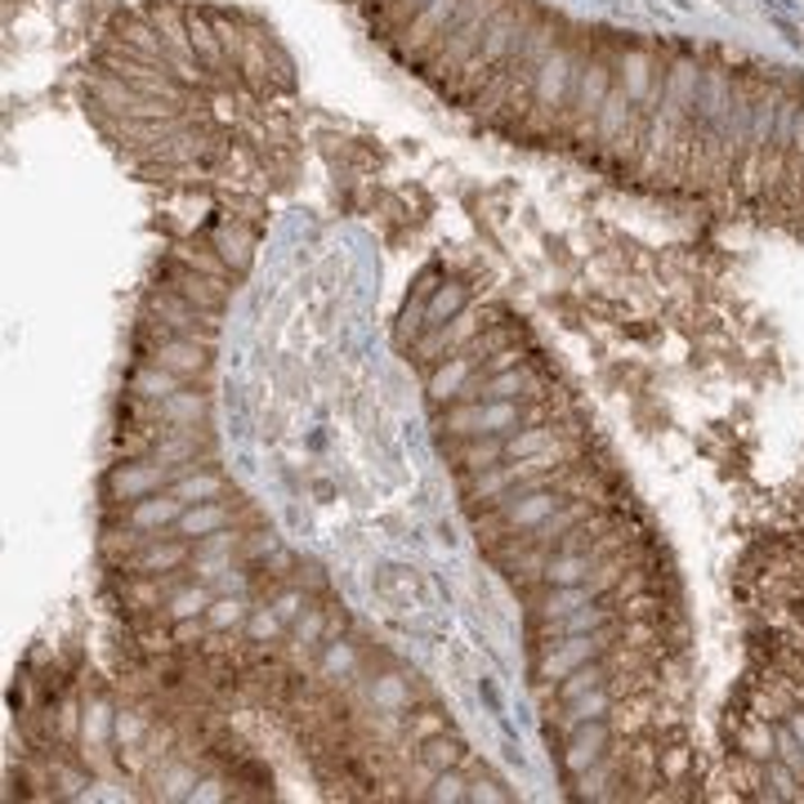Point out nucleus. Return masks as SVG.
Wrapping results in <instances>:
<instances>
[{
    "label": "nucleus",
    "instance_id": "obj_1",
    "mask_svg": "<svg viewBox=\"0 0 804 804\" xmlns=\"http://www.w3.org/2000/svg\"><path fill=\"white\" fill-rule=\"evenodd\" d=\"M604 648V635L591 630V635H563V644H550L536 661V683H558L563 675H572L577 666L595 661Z\"/></svg>",
    "mask_w": 804,
    "mask_h": 804
},
{
    "label": "nucleus",
    "instance_id": "obj_2",
    "mask_svg": "<svg viewBox=\"0 0 804 804\" xmlns=\"http://www.w3.org/2000/svg\"><path fill=\"white\" fill-rule=\"evenodd\" d=\"M572 72H577V59H572L567 50H550V54L536 63V72H532V103L545 112V117L563 112Z\"/></svg>",
    "mask_w": 804,
    "mask_h": 804
},
{
    "label": "nucleus",
    "instance_id": "obj_3",
    "mask_svg": "<svg viewBox=\"0 0 804 804\" xmlns=\"http://www.w3.org/2000/svg\"><path fill=\"white\" fill-rule=\"evenodd\" d=\"M604 746H608V720L604 716L599 720H577V724H572V733H567V746H563V769L572 777L586 773L604 755Z\"/></svg>",
    "mask_w": 804,
    "mask_h": 804
},
{
    "label": "nucleus",
    "instance_id": "obj_4",
    "mask_svg": "<svg viewBox=\"0 0 804 804\" xmlns=\"http://www.w3.org/2000/svg\"><path fill=\"white\" fill-rule=\"evenodd\" d=\"M456 14H461V0H429V6H420L411 14L407 32H403L407 45H411V54L425 50V45H434V41H442V32L456 23Z\"/></svg>",
    "mask_w": 804,
    "mask_h": 804
},
{
    "label": "nucleus",
    "instance_id": "obj_5",
    "mask_svg": "<svg viewBox=\"0 0 804 804\" xmlns=\"http://www.w3.org/2000/svg\"><path fill=\"white\" fill-rule=\"evenodd\" d=\"M206 358H210L206 344L184 340V335L161 340V344H153V349H148V363H157V367H166V372H175V376H197V372H206Z\"/></svg>",
    "mask_w": 804,
    "mask_h": 804
},
{
    "label": "nucleus",
    "instance_id": "obj_6",
    "mask_svg": "<svg viewBox=\"0 0 804 804\" xmlns=\"http://www.w3.org/2000/svg\"><path fill=\"white\" fill-rule=\"evenodd\" d=\"M161 483H166V466H157V461L117 466V470H112V479H107L112 497H126V501H144V497L161 492Z\"/></svg>",
    "mask_w": 804,
    "mask_h": 804
},
{
    "label": "nucleus",
    "instance_id": "obj_7",
    "mask_svg": "<svg viewBox=\"0 0 804 804\" xmlns=\"http://www.w3.org/2000/svg\"><path fill=\"white\" fill-rule=\"evenodd\" d=\"M184 514V501L175 497V492H153V497H144V501H135V510H130V528L135 532H161V528H175V519Z\"/></svg>",
    "mask_w": 804,
    "mask_h": 804
},
{
    "label": "nucleus",
    "instance_id": "obj_8",
    "mask_svg": "<svg viewBox=\"0 0 804 804\" xmlns=\"http://www.w3.org/2000/svg\"><path fill=\"white\" fill-rule=\"evenodd\" d=\"M595 572V558L591 554H577V550H563V554H550L545 567H541V586H582L591 582Z\"/></svg>",
    "mask_w": 804,
    "mask_h": 804
},
{
    "label": "nucleus",
    "instance_id": "obj_9",
    "mask_svg": "<svg viewBox=\"0 0 804 804\" xmlns=\"http://www.w3.org/2000/svg\"><path fill=\"white\" fill-rule=\"evenodd\" d=\"M179 563H188V536H179V541H148L135 554V572H144V577H161V572H175Z\"/></svg>",
    "mask_w": 804,
    "mask_h": 804
},
{
    "label": "nucleus",
    "instance_id": "obj_10",
    "mask_svg": "<svg viewBox=\"0 0 804 804\" xmlns=\"http://www.w3.org/2000/svg\"><path fill=\"white\" fill-rule=\"evenodd\" d=\"M617 81L626 85V94L635 98V107H639V103H648L652 81H657V72H652V54H648V50H626V54H622V63H617Z\"/></svg>",
    "mask_w": 804,
    "mask_h": 804
},
{
    "label": "nucleus",
    "instance_id": "obj_11",
    "mask_svg": "<svg viewBox=\"0 0 804 804\" xmlns=\"http://www.w3.org/2000/svg\"><path fill=\"white\" fill-rule=\"evenodd\" d=\"M219 528H228V505H219V501L184 505V514L175 519V532L188 536V541H201V536H210V532H219Z\"/></svg>",
    "mask_w": 804,
    "mask_h": 804
},
{
    "label": "nucleus",
    "instance_id": "obj_12",
    "mask_svg": "<svg viewBox=\"0 0 804 804\" xmlns=\"http://www.w3.org/2000/svg\"><path fill=\"white\" fill-rule=\"evenodd\" d=\"M505 461V434H474L470 447L456 456V470L466 474H479V470H492Z\"/></svg>",
    "mask_w": 804,
    "mask_h": 804
},
{
    "label": "nucleus",
    "instance_id": "obj_13",
    "mask_svg": "<svg viewBox=\"0 0 804 804\" xmlns=\"http://www.w3.org/2000/svg\"><path fill=\"white\" fill-rule=\"evenodd\" d=\"M179 385H184V376H175V372H166V367H157V363H144V367L130 376V394L157 398V403H166L170 394H179Z\"/></svg>",
    "mask_w": 804,
    "mask_h": 804
},
{
    "label": "nucleus",
    "instance_id": "obj_14",
    "mask_svg": "<svg viewBox=\"0 0 804 804\" xmlns=\"http://www.w3.org/2000/svg\"><path fill=\"white\" fill-rule=\"evenodd\" d=\"M595 599V586H550V595L541 599V626H550V622H558V617H567L572 608H582V604H591Z\"/></svg>",
    "mask_w": 804,
    "mask_h": 804
},
{
    "label": "nucleus",
    "instance_id": "obj_15",
    "mask_svg": "<svg viewBox=\"0 0 804 804\" xmlns=\"http://www.w3.org/2000/svg\"><path fill=\"white\" fill-rule=\"evenodd\" d=\"M470 372H474V363H470V358H451V363L434 367V376H429L425 394H429L434 403H442L447 394H461V389H466V380H470Z\"/></svg>",
    "mask_w": 804,
    "mask_h": 804
},
{
    "label": "nucleus",
    "instance_id": "obj_16",
    "mask_svg": "<svg viewBox=\"0 0 804 804\" xmlns=\"http://www.w3.org/2000/svg\"><path fill=\"white\" fill-rule=\"evenodd\" d=\"M461 309H466V286L461 282H442V286H434V295L425 304V326H442Z\"/></svg>",
    "mask_w": 804,
    "mask_h": 804
},
{
    "label": "nucleus",
    "instance_id": "obj_17",
    "mask_svg": "<svg viewBox=\"0 0 804 804\" xmlns=\"http://www.w3.org/2000/svg\"><path fill=\"white\" fill-rule=\"evenodd\" d=\"M595 688H604V666H599V661H586V666H577L572 675H563V679H558V702H563V707H572L577 698L595 693Z\"/></svg>",
    "mask_w": 804,
    "mask_h": 804
},
{
    "label": "nucleus",
    "instance_id": "obj_18",
    "mask_svg": "<svg viewBox=\"0 0 804 804\" xmlns=\"http://www.w3.org/2000/svg\"><path fill=\"white\" fill-rule=\"evenodd\" d=\"M554 447L550 429H510L505 434V461H532V456H545Z\"/></svg>",
    "mask_w": 804,
    "mask_h": 804
},
{
    "label": "nucleus",
    "instance_id": "obj_19",
    "mask_svg": "<svg viewBox=\"0 0 804 804\" xmlns=\"http://www.w3.org/2000/svg\"><path fill=\"white\" fill-rule=\"evenodd\" d=\"M170 492H175L184 505H197V501H219V492H223V479H219V474H206V470H192V474L175 479V483H170Z\"/></svg>",
    "mask_w": 804,
    "mask_h": 804
},
{
    "label": "nucleus",
    "instance_id": "obj_20",
    "mask_svg": "<svg viewBox=\"0 0 804 804\" xmlns=\"http://www.w3.org/2000/svg\"><path fill=\"white\" fill-rule=\"evenodd\" d=\"M604 626H608V617H604V608H595V599H591V604H582V608H572L567 617L550 622L545 630H550V635H591V630H604Z\"/></svg>",
    "mask_w": 804,
    "mask_h": 804
},
{
    "label": "nucleus",
    "instance_id": "obj_21",
    "mask_svg": "<svg viewBox=\"0 0 804 804\" xmlns=\"http://www.w3.org/2000/svg\"><path fill=\"white\" fill-rule=\"evenodd\" d=\"M247 617H251V608H247L242 595H219L206 608V626L210 630H238V626H247Z\"/></svg>",
    "mask_w": 804,
    "mask_h": 804
},
{
    "label": "nucleus",
    "instance_id": "obj_22",
    "mask_svg": "<svg viewBox=\"0 0 804 804\" xmlns=\"http://www.w3.org/2000/svg\"><path fill=\"white\" fill-rule=\"evenodd\" d=\"M161 416L170 420V425H197L201 416H206V398L201 394H170L166 403H161Z\"/></svg>",
    "mask_w": 804,
    "mask_h": 804
},
{
    "label": "nucleus",
    "instance_id": "obj_23",
    "mask_svg": "<svg viewBox=\"0 0 804 804\" xmlns=\"http://www.w3.org/2000/svg\"><path fill=\"white\" fill-rule=\"evenodd\" d=\"M251 251H255V233H247V228H228V233L219 238V260L223 264L247 269L251 264Z\"/></svg>",
    "mask_w": 804,
    "mask_h": 804
},
{
    "label": "nucleus",
    "instance_id": "obj_24",
    "mask_svg": "<svg viewBox=\"0 0 804 804\" xmlns=\"http://www.w3.org/2000/svg\"><path fill=\"white\" fill-rule=\"evenodd\" d=\"M215 604V591L210 586H188L170 599V617L175 622H188V617H206V608Z\"/></svg>",
    "mask_w": 804,
    "mask_h": 804
},
{
    "label": "nucleus",
    "instance_id": "obj_25",
    "mask_svg": "<svg viewBox=\"0 0 804 804\" xmlns=\"http://www.w3.org/2000/svg\"><path fill=\"white\" fill-rule=\"evenodd\" d=\"M447 434H461V438H474V434H483V403H456L451 411H447Z\"/></svg>",
    "mask_w": 804,
    "mask_h": 804
},
{
    "label": "nucleus",
    "instance_id": "obj_26",
    "mask_svg": "<svg viewBox=\"0 0 804 804\" xmlns=\"http://www.w3.org/2000/svg\"><path fill=\"white\" fill-rule=\"evenodd\" d=\"M514 425H519V403L514 398L483 403V434H510Z\"/></svg>",
    "mask_w": 804,
    "mask_h": 804
},
{
    "label": "nucleus",
    "instance_id": "obj_27",
    "mask_svg": "<svg viewBox=\"0 0 804 804\" xmlns=\"http://www.w3.org/2000/svg\"><path fill=\"white\" fill-rule=\"evenodd\" d=\"M247 635H251L255 644H269V639H278V635H282V617H278L273 608H251V617H247Z\"/></svg>",
    "mask_w": 804,
    "mask_h": 804
},
{
    "label": "nucleus",
    "instance_id": "obj_28",
    "mask_svg": "<svg viewBox=\"0 0 804 804\" xmlns=\"http://www.w3.org/2000/svg\"><path fill=\"white\" fill-rule=\"evenodd\" d=\"M608 707H613V698L604 693V688H595V693H586V698H577L567 707V720L577 724V720H599V716H608Z\"/></svg>",
    "mask_w": 804,
    "mask_h": 804
},
{
    "label": "nucleus",
    "instance_id": "obj_29",
    "mask_svg": "<svg viewBox=\"0 0 804 804\" xmlns=\"http://www.w3.org/2000/svg\"><path fill=\"white\" fill-rule=\"evenodd\" d=\"M523 385H528V380H523V372H497V376H492L479 394H483L488 403H497V398H519V394H523Z\"/></svg>",
    "mask_w": 804,
    "mask_h": 804
},
{
    "label": "nucleus",
    "instance_id": "obj_30",
    "mask_svg": "<svg viewBox=\"0 0 804 804\" xmlns=\"http://www.w3.org/2000/svg\"><path fill=\"white\" fill-rule=\"evenodd\" d=\"M372 698H376V707H407V683L398 679V675H380L376 679V688H372Z\"/></svg>",
    "mask_w": 804,
    "mask_h": 804
},
{
    "label": "nucleus",
    "instance_id": "obj_31",
    "mask_svg": "<svg viewBox=\"0 0 804 804\" xmlns=\"http://www.w3.org/2000/svg\"><path fill=\"white\" fill-rule=\"evenodd\" d=\"M192 456H197V442H192V438H184V442H157L153 461H157V466H166V470H175V466L192 461Z\"/></svg>",
    "mask_w": 804,
    "mask_h": 804
},
{
    "label": "nucleus",
    "instance_id": "obj_32",
    "mask_svg": "<svg viewBox=\"0 0 804 804\" xmlns=\"http://www.w3.org/2000/svg\"><path fill=\"white\" fill-rule=\"evenodd\" d=\"M354 666H358V652L349 644H326V652H322V670L326 675H349Z\"/></svg>",
    "mask_w": 804,
    "mask_h": 804
},
{
    "label": "nucleus",
    "instance_id": "obj_33",
    "mask_svg": "<svg viewBox=\"0 0 804 804\" xmlns=\"http://www.w3.org/2000/svg\"><path fill=\"white\" fill-rule=\"evenodd\" d=\"M429 800H470V791H466V782H461V777H456V773H442V777L434 782Z\"/></svg>",
    "mask_w": 804,
    "mask_h": 804
},
{
    "label": "nucleus",
    "instance_id": "obj_34",
    "mask_svg": "<svg viewBox=\"0 0 804 804\" xmlns=\"http://www.w3.org/2000/svg\"><path fill=\"white\" fill-rule=\"evenodd\" d=\"M300 608H304L300 591H286V595H278V604H273V613H278L282 622H295V617H300Z\"/></svg>",
    "mask_w": 804,
    "mask_h": 804
},
{
    "label": "nucleus",
    "instance_id": "obj_35",
    "mask_svg": "<svg viewBox=\"0 0 804 804\" xmlns=\"http://www.w3.org/2000/svg\"><path fill=\"white\" fill-rule=\"evenodd\" d=\"M295 635L304 639V644H313L317 635H322V617L313 613V617H295Z\"/></svg>",
    "mask_w": 804,
    "mask_h": 804
},
{
    "label": "nucleus",
    "instance_id": "obj_36",
    "mask_svg": "<svg viewBox=\"0 0 804 804\" xmlns=\"http://www.w3.org/2000/svg\"><path fill=\"white\" fill-rule=\"evenodd\" d=\"M791 153H804V103L795 112V130H791Z\"/></svg>",
    "mask_w": 804,
    "mask_h": 804
},
{
    "label": "nucleus",
    "instance_id": "obj_37",
    "mask_svg": "<svg viewBox=\"0 0 804 804\" xmlns=\"http://www.w3.org/2000/svg\"><path fill=\"white\" fill-rule=\"evenodd\" d=\"M786 729H791V738H795V742H800V751H804V707H800V711L786 720Z\"/></svg>",
    "mask_w": 804,
    "mask_h": 804
},
{
    "label": "nucleus",
    "instance_id": "obj_38",
    "mask_svg": "<svg viewBox=\"0 0 804 804\" xmlns=\"http://www.w3.org/2000/svg\"><path fill=\"white\" fill-rule=\"evenodd\" d=\"M273 550H278L273 536H255V541H251V554H273Z\"/></svg>",
    "mask_w": 804,
    "mask_h": 804
}]
</instances>
